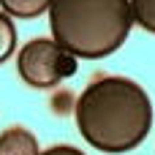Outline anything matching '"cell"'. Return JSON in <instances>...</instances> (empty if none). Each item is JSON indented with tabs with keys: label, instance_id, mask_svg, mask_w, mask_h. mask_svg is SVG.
Returning <instances> with one entry per match:
<instances>
[{
	"label": "cell",
	"instance_id": "8992f818",
	"mask_svg": "<svg viewBox=\"0 0 155 155\" xmlns=\"http://www.w3.org/2000/svg\"><path fill=\"white\" fill-rule=\"evenodd\" d=\"M16 46V27L8 14H0V63H5L14 54Z\"/></svg>",
	"mask_w": 155,
	"mask_h": 155
},
{
	"label": "cell",
	"instance_id": "6da1fadb",
	"mask_svg": "<svg viewBox=\"0 0 155 155\" xmlns=\"http://www.w3.org/2000/svg\"><path fill=\"white\" fill-rule=\"evenodd\" d=\"M82 139L109 155L139 147L153 128V104L142 84L125 76L90 82L74 109Z\"/></svg>",
	"mask_w": 155,
	"mask_h": 155
},
{
	"label": "cell",
	"instance_id": "ba28073f",
	"mask_svg": "<svg viewBox=\"0 0 155 155\" xmlns=\"http://www.w3.org/2000/svg\"><path fill=\"white\" fill-rule=\"evenodd\" d=\"M38 155H84V153L76 150V147H71V144H57V147H49V150H44Z\"/></svg>",
	"mask_w": 155,
	"mask_h": 155
},
{
	"label": "cell",
	"instance_id": "52a82bcc",
	"mask_svg": "<svg viewBox=\"0 0 155 155\" xmlns=\"http://www.w3.org/2000/svg\"><path fill=\"white\" fill-rule=\"evenodd\" d=\"M131 14L136 25L155 33V0H131Z\"/></svg>",
	"mask_w": 155,
	"mask_h": 155
},
{
	"label": "cell",
	"instance_id": "277c9868",
	"mask_svg": "<svg viewBox=\"0 0 155 155\" xmlns=\"http://www.w3.org/2000/svg\"><path fill=\"white\" fill-rule=\"evenodd\" d=\"M38 142L27 128H5L0 134V155H38Z\"/></svg>",
	"mask_w": 155,
	"mask_h": 155
},
{
	"label": "cell",
	"instance_id": "7a4b0ae2",
	"mask_svg": "<svg viewBox=\"0 0 155 155\" xmlns=\"http://www.w3.org/2000/svg\"><path fill=\"white\" fill-rule=\"evenodd\" d=\"M49 27L57 46L82 60L117 52L131 27V0H52Z\"/></svg>",
	"mask_w": 155,
	"mask_h": 155
},
{
	"label": "cell",
	"instance_id": "5b68a950",
	"mask_svg": "<svg viewBox=\"0 0 155 155\" xmlns=\"http://www.w3.org/2000/svg\"><path fill=\"white\" fill-rule=\"evenodd\" d=\"M49 5H52V0H0L3 14L16 16V19H33V16H41L44 11H49Z\"/></svg>",
	"mask_w": 155,
	"mask_h": 155
},
{
	"label": "cell",
	"instance_id": "3957f363",
	"mask_svg": "<svg viewBox=\"0 0 155 155\" xmlns=\"http://www.w3.org/2000/svg\"><path fill=\"white\" fill-rule=\"evenodd\" d=\"M16 71L25 79V84L35 90H52L63 79L74 76L76 57L57 46L54 38H33L19 49Z\"/></svg>",
	"mask_w": 155,
	"mask_h": 155
}]
</instances>
